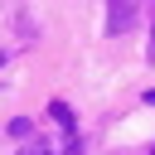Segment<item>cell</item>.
<instances>
[{"instance_id":"1","label":"cell","mask_w":155,"mask_h":155,"mask_svg":"<svg viewBox=\"0 0 155 155\" xmlns=\"http://www.w3.org/2000/svg\"><path fill=\"white\" fill-rule=\"evenodd\" d=\"M131 19H136V0H111V34L131 29Z\"/></svg>"},{"instance_id":"2","label":"cell","mask_w":155,"mask_h":155,"mask_svg":"<svg viewBox=\"0 0 155 155\" xmlns=\"http://www.w3.org/2000/svg\"><path fill=\"white\" fill-rule=\"evenodd\" d=\"M19 155H48V150H44V145H39V150H19Z\"/></svg>"},{"instance_id":"3","label":"cell","mask_w":155,"mask_h":155,"mask_svg":"<svg viewBox=\"0 0 155 155\" xmlns=\"http://www.w3.org/2000/svg\"><path fill=\"white\" fill-rule=\"evenodd\" d=\"M145 102H150V107H155V87H150V92H145Z\"/></svg>"}]
</instances>
